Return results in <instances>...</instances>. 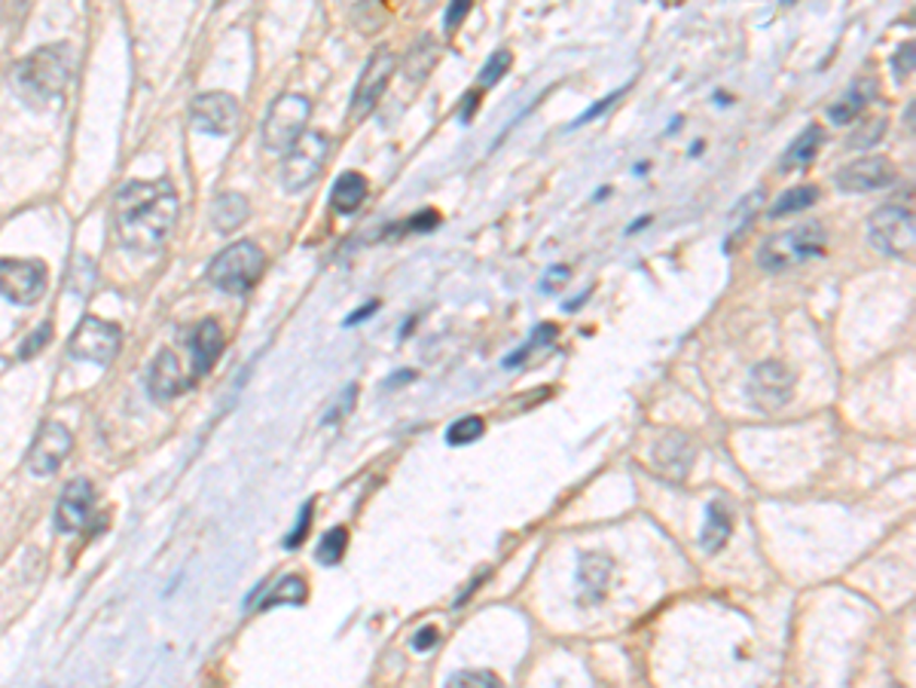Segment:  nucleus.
Here are the masks:
<instances>
[{"mask_svg": "<svg viewBox=\"0 0 916 688\" xmlns=\"http://www.w3.org/2000/svg\"><path fill=\"white\" fill-rule=\"evenodd\" d=\"M193 129L209 135H229L239 126V102L229 92H202L190 107Z\"/></svg>", "mask_w": 916, "mask_h": 688, "instance_id": "f8f14e48", "label": "nucleus"}, {"mask_svg": "<svg viewBox=\"0 0 916 688\" xmlns=\"http://www.w3.org/2000/svg\"><path fill=\"white\" fill-rule=\"evenodd\" d=\"M483 431H486V423H483L480 416H462V419H455L447 428V443L450 447H465V443L480 441Z\"/></svg>", "mask_w": 916, "mask_h": 688, "instance_id": "c85d7f7f", "label": "nucleus"}, {"mask_svg": "<svg viewBox=\"0 0 916 688\" xmlns=\"http://www.w3.org/2000/svg\"><path fill=\"white\" fill-rule=\"evenodd\" d=\"M122 343V331L120 324L105 319H95V316H86V319L76 324V331L68 340V355L76 358V361H92V365H110L114 355L120 349Z\"/></svg>", "mask_w": 916, "mask_h": 688, "instance_id": "6e6552de", "label": "nucleus"}, {"mask_svg": "<svg viewBox=\"0 0 916 688\" xmlns=\"http://www.w3.org/2000/svg\"><path fill=\"white\" fill-rule=\"evenodd\" d=\"M309 596V584L300 576H285L263 596V603H257V609H275V606H302Z\"/></svg>", "mask_w": 916, "mask_h": 688, "instance_id": "b1692460", "label": "nucleus"}, {"mask_svg": "<svg viewBox=\"0 0 916 688\" xmlns=\"http://www.w3.org/2000/svg\"><path fill=\"white\" fill-rule=\"evenodd\" d=\"M309 526H312V502L302 505L300 523H297V530L285 538V548H300L302 538H306V533H309Z\"/></svg>", "mask_w": 916, "mask_h": 688, "instance_id": "473e14b6", "label": "nucleus"}, {"mask_svg": "<svg viewBox=\"0 0 916 688\" xmlns=\"http://www.w3.org/2000/svg\"><path fill=\"white\" fill-rule=\"evenodd\" d=\"M248 214H251L248 199L241 197V193H224V197H217L214 209H211V221H214V229L233 233V229H239L248 221Z\"/></svg>", "mask_w": 916, "mask_h": 688, "instance_id": "5701e85b", "label": "nucleus"}, {"mask_svg": "<svg viewBox=\"0 0 916 688\" xmlns=\"http://www.w3.org/2000/svg\"><path fill=\"white\" fill-rule=\"evenodd\" d=\"M95 518V489L86 477L71 481L56 505V526L61 533H83Z\"/></svg>", "mask_w": 916, "mask_h": 688, "instance_id": "2eb2a0df", "label": "nucleus"}, {"mask_svg": "<svg viewBox=\"0 0 916 688\" xmlns=\"http://www.w3.org/2000/svg\"><path fill=\"white\" fill-rule=\"evenodd\" d=\"M394 68H397V59H394V52L385 49V46L376 49L373 56H370L367 68H364L361 76H358V86L352 92V114H355L358 120L367 117V114L379 105V98L389 90Z\"/></svg>", "mask_w": 916, "mask_h": 688, "instance_id": "9b49d317", "label": "nucleus"}, {"mask_svg": "<svg viewBox=\"0 0 916 688\" xmlns=\"http://www.w3.org/2000/svg\"><path fill=\"white\" fill-rule=\"evenodd\" d=\"M71 76H74L71 46H40L13 68V90L31 107H49L68 90Z\"/></svg>", "mask_w": 916, "mask_h": 688, "instance_id": "f03ea898", "label": "nucleus"}, {"mask_svg": "<svg viewBox=\"0 0 916 688\" xmlns=\"http://www.w3.org/2000/svg\"><path fill=\"white\" fill-rule=\"evenodd\" d=\"M435 59H437V44L431 40V37H421L419 44L409 49V56H406L404 61V74L409 83H421L425 76H428V71L435 68Z\"/></svg>", "mask_w": 916, "mask_h": 688, "instance_id": "a878e982", "label": "nucleus"}, {"mask_svg": "<svg viewBox=\"0 0 916 688\" xmlns=\"http://www.w3.org/2000/svg\"><path fill=\"white\" fill-rule=\"evenodd\" d=\"M822 141H825L822 126H807V129H804V132L792 141V147L785 151V156H782V163H780L782 171L810 166L812 159H816V153H819V147H822Z\"/></svg>", "mask_w": 916, "mask_h": 688, "instance_id": "412c9836", "label": "nucleus"}, {"mask_svg": "<svg viewBox=\"0 0 916 688\" xmlns=\"http://www.w3.org/2000/svg\"><path fill=\"white\" fill-rule=\"evenodd\" d=\"M611 572H615V564L611 557H605L599 550H590L581 557L578 564V584H581V603H602L605 600V591L611 584Z\"/></svg>", "mask_w": 916, "mask_h": 688, "instance_id": "6ab92c4d", "label": "nucleus"}, {"mask_svg": "<svg viewBox=\"0 0 916 688\" xmlns=\"http://www.w3.org/2000/svg\"><path fill=\"white\" fill-rule=\"evenodd\" d=\"M376 309H379V300H373V304L358 306V309H355V312H352V316H348V319L343 321V324H346V328H355V324H361L364 319H370V316H373Z\"/></svg>", "mask_w": 916, "mask_h": 688, "instance_id": "a19ab883", "label": "nucleus"}, {"mask_svg": "<svg viewBox=\"0 0 916 688\" xmlns=\"http://www.w3.org/2000/svg\"><path fill=\"white\" fill-rule=\"evenodd\" d=\"M467 13H471V3H465V0H455L450 10L443 13V28H447V34H452V31L459 28V22H462Z\"/></svg>", "mask_w": 916, "mask_h": 688, "instance_id": "e433bc0d", "label": "nucleus"}, {"mask_svg": "<svg viewBox=\"0 0 916 688\" xmlns=\"http://www.w3.org/2000/svg\"><path fill=\"white\" fill-rule=\"evenodd\" d=\"M730 533H734V511H730L722 499H715V502L706 508V526H703L700 542H703V548H706L709 554H715V550H722L724 545H727Z\"/></svg>", "mask_w": 916, "mask_h": 688, "instance_id": "aec40b11", "label": "nucleus"}, {"mask_svg": "<svg viewBox=\"0 0 916 688\" xmlns=\"http://www.w3.org/2000/svg\"><path fill=\"white\" fill-rule=\"evenodd\" d=\"M825 227L819 221H810V224H800V227L785 229V233H776L770 236L761 251H758V266L766 270V273H785L792 266H800L807 260L819 258L825 251Z\"/></svg>", "mask_w": 916, "mask_h": 688, "instance_id": "7ed1b4c3", "label": "nucleus"}, {"mask_svg": "<svg viewBox=\"0 0 916 688\" xmlns=\"http://www.w3.org/2000/svg\"><path fill=\"white\" fill-rule=\"evenodd\" d=\"M71 447H74V435H71V428L61 426V423H44L28 450L31 474H37V477H49V474L59 472V465L68 459Z\"/></svg>", "mask_w": 916, "mask_h": 688, "instance_id": "ddd939ff", "label": "nucleus"}, {"mask_svg": "<svg viewBox=\"0 0 916 688\" xmlns=\"http://www.w3.org/2000/svg\"><path fill=\"white\" fill-rule=\"evenodd\" d=\"M895 166L889 156H861L856 163L843 166L834 181L841 187L843 193H871V190H883L889 183L895 181Z\"/></svg>", "mask_w": 916, "mask_h": 688, "instance_id": "4468645a", "label": "nucleus"}, {"mask_svg": "<svg viewBox=\"0 0 916 688\" xmlns=\"http://www.w3.org/2000/svg\"><path fill=\"white\" fill-rule=\"evenodd\" d=\"M865 105H868V92H865V86H853L843 98H837L834 105L828 107V120L834 122V126H849V122H856V117L865 110Z\"/></svg>", "mask_w": 916, "mask_h": 688, "instance_id": "bb28decb", "label": "nucleus"}, {"mask_svg": "<svg viewBox=\"0 0 916 688\" xmlns=\"http://www.w3.org/2000/svg\"><path fill=\"white\" fill-rule=\"evenodd\" d=\"M49 340H52V324L46 321V324H40V328H37V331H34V334H31L28 340L22 343V349H19V355H22V358H34V355H37V352L44 349V346H46V343H49Z\"/></svg>", "mask_w": 916, "mask_h": 688, "instance_id": "2f4dec72", "label": "nucleus"}, {"mask_svg": "<svg viewBox=\"0 0 916 688\" xmlns=\"http://www.w3.org/2000/svg\"><path fill=\"white\" fill-rule=\"evenodd\" d=\"M46 266L40 260L0 258V294L10 304L31 306L44 297Z\"/></svg>", "mask_w": 916, "mask_h": 688, "instance_id": "9d476101", "label": "nucleus"}, {"mask_svg": "<svg viewBox=\"0 0 916 688\" xmlns=\"http://www.w3.org/2000/svg\"><path fill=\"white\" fill-rule=\"evenodd\" d=\"M511 61H513V56L508 52V49H498L496 56L486 61V68L480 71L483 86H496L498 80H501V76L511 71Z\"/></svg>", "mask_w": 916, "mask_h": 688, "instance_id": "7c9ffc66", "label": "nucleus"}, {"mask_svg": "<svg viewBox=\"0 0 916 688\" xmlns=\"http://www.w3.org/2000/svg\"><path fill=\"white\" fill-rule=\"evenodd\" d=\"M566 278H569L566 266H550V270H547V275L542 278V290H554L556 285H562Z\"/></svg>", "mask_w": 916, "mask_h": 688, "instance_id": "ea45409f", "label": "nucleus"}, {"mask_svg": "<svg viewBox=\"0 0 916 688\" xmlns=\"http://www.w3.org/2000/svg\"><path fill=\"white\" fill-rule=\"evenodd\" d=\"M331 153V138L324 132H302V138L285 153V166H282V183L290 193H300L309 183H316L321 168L328 163Z\"/></svg>", "mask_w": 916, "mask_h": 688, "instance_id": "0eeeda50", "label": "nucleus"}, {"mask_svg": "<svg viewBox=\"0 0 916 688\" xmlns=\"http://www.w3.org/2000/svg\"><path fill=\"white\" fill-rule=\"evenodd\" d=\"M178 221V193L168 181H132L114 202L117 239L132 251H159Z\"/></svg>", "mask_w": 916, "mask_h": 688, "instance_id": "f257e3e1", "label": "nucleus"}, {"mask_svg": "<svg viewBox=\"0 0 916 688\" xmlns=\"http://www.w3.org/2000/svg\"><path fill=\"white\" fill-rule=\"evenodd\" d=\"M816 202H819V187H816V183H800V187H792V190H785V193L776 199V205L770 209V217H785V214L804 212V209H810Z\"/></svg>", "mask_w": 916, "mask_h": 688, "instance_id": "393cba45", "label": "nucleus"}, {"mask_svg": "<svg viewBox=\"0 0 916 688\" xmlns=\"http://www.w3.org/2000/svg\"><path fill=\"white\" fill-rule=\"evenodd\" d=\"M892 71H895L899 80H907V76L914 74V44H904L902 49L895 52V59H892Z\"/></svg>", "mask_w": 916, "mask_h": 688, "instance_id": "72a5a7b5", "label": "nucleus"}, {"mask_svg": "<svg viewBox=\"0 0 916 688\" xmlns=\"http://www.w3.org/2000/svg\"><path fill=\"white\" fill-rule=\"evenodd\" d=\"M409 380H416V370H404V373H397V377H389V380H385V385H391V389H394V385H401V382H409Z\"/></svg>", "mask_w": 916, "mask_h": 688, "instance_id": "79ce46f5", "label": "nucleus"}, {"mask_svg": "<svg viewBox=\"0 0 916 688\" xmlns=\"http://www.w3.org/2000/svg\"><path fill=\"white\" fill-rule=\"evenodd\" d=\"M617 95H623V90L615 92V95H608V98H602V102H599V105H596V107H590V110H584V114H581V117H578V120L571 122V129H578V126H584V122L596 120V117H599L602 110H608V107L615 105V102H617Z\"/></svg>", "mask_w": 916, "mask_h": 688, "instance_id": "58836bf2", "label": "nucleus"}, {"mask_svg": "<svg viewBox=\"0 0 916 688\" xmlns=\"http://www.w3.org/2000/svg\"><path fill=\"white\" fill-rule=\"evenodd\" d=\"M443 688H504V683L489 671H459L452 673Z\"/></svg>", "mask_w": 916, "mask_h": 688, "instance_id": "c756f323", "label": "nucleus"}, {"mask_svg": "<svg viewBox=\"0 0 916 688\" xmlns=\"http://www.w3.org/2000/svg\"><path fill=\"white\" fill-rule=\"evenodd\" d=\"M693 459H697V447L681 431H666L654 447V465L666 481H685L691 474Z\"/></svg>", "mask_w": 916, "mask_h": 688, "instance_id": "f3484780", "label": "nucleus"}, {"mask_svg": "<svg viewBox=\"0 0 916 688\" xmlns=\"http://www.w3.org/2000/svg\"><path fill=\"white\" fill-rule=\"evenodd\" d=\"M437 227H440V214L435 209H425L416 217H409V229H416V233H431Z\"/></svg>", "mask_w": 916, "mask_h": 688, "instance_id": "4c0bfd02", "label": "nucleus"}, {"mask_svg": "<svg viewBox=\"0 0 916 688\" xmlns=\"http://www.w3.org/2000/svg\"><path fill=\"white\" fill-rule=\"evenodd\" d=\"M364 199H367V181H364V175H358V171H343L331 190L333 209L340 214H352L361 209Z\"/></svg>", "mask_w": 916, "mask_h": 688, "instance_id": "4be33fe9", "label": "nucleus"}, {"mask_svg": "<svg viewBox=\"0 0 916 688\" xmlns=\"http://www.w3.org/2000/svg\"><path fill=\"white\" fill-rule=\"evenodd\" d=\"M792 392H795V373L782 361H761L758 367H751L746 395L758 411H782L792 401Z\"/></svg>", "mask_w": 916, "mask_h": 688, "instance_id": "1a4fd4ad", "label": "nucleus"}, {"mask_svg": "<svg viewBox=\"0 0 916 688\" xmlns=\"http://www.w3.org/2000/svg\"><path fill=\"white\" fill-rule=\"evenodd\" d=\"M346 545H348L346 530H343V526H333V530H328V533L321 535V542H318V548H316V560L321 566H336L340 560H343V554H346Z\"/></svg>", "mask_w": 916, "mask_h": 688, "instance_id": "cd10ccee", "label": "nucleus"}, {"mask_svg": "<svg viewBox=\"0 0 916 688\" xmlns=\"http://www.w3.org/2000/svg\"><path fill=\"white\" fill-rule=\"evenodd\" d=\"M355 398H358V385H348L346 398H340V401L333 404V411L324 416V423H328V426L340 423V419H343V416H346V413L355 407Z\"/></svg>", "mask_w": 916, "mask_h": 688, "instance_id": "f704fd0d", "label": "nucleus"}, {"mask_svg": "<svg viewBox=\"0 0 916 688\" xmlns=\"http://www.w3.org/2000/svg\"><path fill=\"white\" fill-rule=\"evenodd\" d=\"M309 114H312V105L306 95H282L263 122V147L272 153L290 151L306 132Z\"/></svg>", "mask_w": 916, "mask_h": 688, "instance_id": "423d86ee", "label": "nucleus"}, {"mask_svg": "<svg viewBox=\"0 0 916 688\" xmlns=\"http://www.w3.org/2000/svg\"><path fill=\"white\" fill-rule=\"evenodd\" d=\"M221 352H224V331H221V324L214 319L199 321V328L190 336V373H193L195 382L202 380L214 367V361L221 358Z\"/></svg>", "mask_w": 916, "mask_h": 688, "instance_id": "a211bd4d", "label": "nucleus"}, {"mask_svg": "<svg viewBox=\"0 0 916 688\" xmlns=\"http://www.w3.org/2000/svg\"><path fill=\"white\" fill-rule=\"evenodd\" d=\"M437 642H440V630H437L435 625H425L419 633L413 637V649H416V652H431Z\"/></svg>", "mask_w": 916, "mask_h": 688, "instance_id": "c9c22d12", "label": "nucleus"}, {"mask_svg": "<svg viewBox=\"0 0 916 688\" xmlns=\"http://www.w3.org/2000/svg\"><path fill=\"white\" fill-rule=\"evenodd\" d=\"M195 380L190 377V370H183L181 355L175 349H163L153 358L151 370H147V389L156 401H171L181 398L183 392H190Z\"/></svg>", "mask_w": 916, "mask_h": 688, "instance_id": "dca6fc26", "label": "nucleus"}, {"mask_svg": "<svg viewBox=\"0 0 916 688\" xmlns=\"http://www.w3.org/2000/svg\"><path fill=\"white\" fill-rule=\"evenodd\" d=\"M266 266V254L257 242H236L211 260L209 278L226 294H248L260 282Z\"/></svg>", "mask_w": 916, "mask_h": 688, "instance_id": "20e7f679", "label": "nucleus"}, {"mask_svg": "<svg viewBox=\"0 0 916 688\" xmlns=\"http://www.w3.org/2000/svg\"><path fill=\"white\" fill-rule=\"evenodd\" d=\"M868 239L889 258H911L916 242L914 212L904 205H883L880 212L871 214L868 221Z\"/></svg>", "mask_w": 916, "mask_h": 688, "instance_id": "39448f33", "label": "nucleus"}]
</instances>
